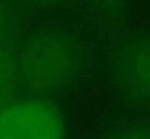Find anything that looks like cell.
Listing matches in <instances>:
<instances>
[{"label": "cell", "instance_id": "obj_3", "mask_svg": "<svg viewBox=\"0 0 150 139\" xmlns=\"http://www.w3.org/2000/svg\"><path fill=\"white\" fill-rule=\"evenodd\" d=\"M0 28H1V19H0Z\"/></svg>", "mask_w": 150, "mask_h": 139}, {"label": "cell", "instance_id": "obj_2", "mask_svg": "<svg viewBox=\"0 0 150 139\" xmlns=\"http://www.w3.org/2000/svg\"><path fill=\"white\" fill-rule=\"evenodd\" d=\"M127 58L128 71L134 83L150 90V42L136 46Z\"/></svg>", "mask_w": 150, "mask_h": 139}, {"label": "cell", "instance_id": "obj_1", "mask_svg": "<svg viewBox=\"0 0 150 139\" xmlns=\"http://www.w3.org/2000/svg\"><path fill=\"white\" fill-rule=\"evenodd\" d=\"M58 112L37 98L19 100L0 110V139H64Z\"/></svg>", "mask_w": 150, "mask_h": 139}]
</instances>
